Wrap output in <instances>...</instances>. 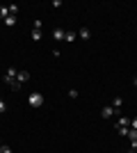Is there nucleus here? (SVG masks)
Listing matches in <instances>:
<instances>
[{"instance_id": "20", "label": "nucleus", "mask_w": 137, "mask_h": 153, "mask_svg": "<svg viewBox=\"0 0 137 153\" xmlns=\"http://www.w3.org/2000/svg\"><path fill=\"white\" fill-rule=\"evenodd\" d=\"M133 82H135V87H137V78H135V80H133Z\"/></svg>"}, {"instance_id": "11", "label": "nucleus", "mask_w": 137, "mask_h": 153, "mask_svg": "<svg viewBox=\"0 0 137 153\" xmlns=\"http://www.w3.org/2000/svg\"><path fill=\"white\" fill-rule=\"evenodd\" d=\"M121 103H124V98H119V96H117V98L112 101V108H114V110L119 112V110H121Z\"/></svg>"}, {"instance_id": "9", "label": "nucleus", "mask_w": 137, "mask_h": 153, "mask_svg": "<svg viewBox=\"0 0 137 153\" xmlns=\"http://www.w3.org/2000/svg\"><path fill=\"white\" fill-rule=\"evenodd\" d=\"M78 37H80V39H89V37H91V32L87 30V27H80V32H78Z\"/></svg>"}, {"instance_id": "4", "label": "nucleus", "mask_w": 137, "mask_h": 153, "mask_svg": "<svg viewBox=\"0 0 137 153\" xmlns=\"http://www.w3.org/2000/svg\"><path fill=\"white\" fill-rule=\"evenodd\" d=\"M101 114H103L105 119H110V117H114V114H117V110L112 108V105H105V108L101 110Z\"/></svg>"}, {"instance_id": "6", "label": "nucleus", "mask_w": 137, "mask_h": 153, "mask_svg": "<svg viewBox=\"0 0 137 153\" xmlns=\"http://www.w3.org/2000/svg\"><path fill=\"white\" fill-rule=\"evenodd\" d=\"M16 80H19V85L27 82V80H30V73H27V71H19V76H16Z\"/></svg>"}, {"instance_id": "2", "label": "nucleus", "mask_w": 137, "mask_h": 153, "mask_svg": "<svg viewBox=\"0 0 137 153\" xmlns=\"http://www.w3.org/2000/svg\"><path fill=\"white\" fill-rule=\"evenodd\" d=\"M27 105H30V108H41V105H44V96H41L39 91H32V94L27 96Z\"/></svg>"}, {"instance_id": "21", "label": "nucleus", "mask_w": 137, "mask_h": 153, "mask_svg": "<svg viewBox=\"0 0 137 153\" xmlns=\"http://www.w3.org/2000/svg\"><path fill=\"white\" fill-rule=\"evenodd\" d=\"M0 146H2V140H0Z\"/></svg>"}, {"instance_id": "12", "label": "nucleus", "mask_w": 137, "mask_h": 153, "mask_svg": "<svg viewBox=\"0 0 137 153\" xmlns=\"http://www.w3.org/2000/svg\"><path fill=\"white\" fill-rule=\"evenodd\" d=\"M5 25H16V16H12V14H9V16L5 19Z\"/></svg>"}, {"instance_id": "13", "label": "nucleus", "mask_w": 137, "mask_h": 153, "mask_svg": "<svg viewBox=\"0 0 137 153\" xmlns=\"http://www.w3.org/2000/svg\"><path fill=\"white\" fill-rule=\"evenodd\" d=\"M32 41H41V30H32Z\"/></svg>"}, {"instance_id": "17", "label": "nucleus", "mask_w": 137, "mask_h": 153, "mask_svg": "<svg viewBox=\"0 0 137 153\" xmlns=\"http://www.w3.org/2000/svg\"><path fill=\"white\" fill-rule=\"evenodd\" d=\"M69 96H71V98H78V89H69Z\"/></svg>"}, {"instance_id": "16", "label": "nucleus", "mask_w": 137, "mask_h": 153, "mask_svg": "<svg viewBox=\"0 0 137 153\" xmlns=\"http://www.w3.org/2000/svg\"><path fill=\"white\" fill-rule=\"evenodd\" d=\"M5 112H7V103L0 98V114H5Z\"/></svg>"}, {"instance_id": "19", "label": "nucleus", "mask_w": 137, "mask_h": 153, "mask_svg": "<svg viewBox=\"0 0 137 153\" xmlns=\"http://www.w3.org/2000/svg\"><path fill=\"white\" fill-rule=\"evenodd\" d=\"M130 128H135V130H137V117H135V119H130Z\"/></svg>"}, {"instance_id": "3", "label": "nucleus", "mask_w": 137, "mask_h": 153, "mask_svg": "<svg viewBox=\"0 0 137 153\" xmlns=\"http://www.w3.org/2000/svg\"><path fill=\"white\" fill-rule=\"evenodd\" d=\"M121 128H130V119L128 117H119L117 119V130H121Z\"/></svg>"}, {"instance_id": "8", "label": "nucleus", "mask_w": 137, "mask_h": 153, "mask_svg": "<svg viewBox=\"0 0 137 153\" xmlns=\"http://www.w3.org/2000/svg\"><path fill=\"white\" fill-rule=\"evenodd\" d=\"M7 16H9V5H2V7H0V19L5 21Z\"/></svg>"}, {"instance_id": "10", "label": "nucleus", "mask_w": 137, "mask_h": 153, "mask_svg": "<svg viewBox=\"0 0 137 153\" xmlns=\"http://www.w3.org/2000/svg\"><path fill=\"white\" fill-rule=\"evenodd\" d=\"M126 137H128L130 142H137V130L135 128H128V135H126Z\"/></svg>"}, {"instance_id": "22", "label": "nucleus", "mask_w": 137, "mask_h": 153, "mask_svg": "<svg viewBox=\"0 0 137 153\" xmlns=\"http://www.w3.org/2000/svg\"><path fill=\"white\" fill-rule=\"evenodd\" d=\"M130 153H137V151H130Z\"/></svg>"}, {"instance_id": "1", "label": "nucleus", "mask_w": 137, "mask_h": 153, "mask_svg": "<svg viewBox=\"0 0 137 153\" xmlns=\"http://www.w3.org/2000/svg\"><path fill=\"white\" fill-rule=\"evenodd\" d=\"M16 76H19V71L14 69V66H9L7 69V73H5V82L12 87V89H19L21 85H19V80H16Z\"/></svg>"}, {"instance_id": "14", "label": "nucleus", "mask_w": 137, "mask_h": 153, "mask_svg": "<svg viewBox=\"0 0 137 153\" xmlns=\"http://www.w3.org/2000/svg\"><path fill=\"white\" fill-rule=\"evenodd\" d=\"M41 27H44V23H41V19H37L32 23V30H41Z\"/></svg>"}, {"instance_id": "15", "label": "nucleus", "mask_w": 137, "mask_h": 153, "mask_svg": "<svg viewBox=\"0 0 137 153\" xmlns=\"http://www.w3.org/2000/svg\"><path fill=\"white\" fill-rule=\"evenodd\" d=\"M9 14L16 16V14H19V5H9Z\"/></svg>"}, {"instance_id": "5", "label": "nucleus", "mask_w": 137, "mask_h": 153, "mask_svg": "<svg viewBox=\"0 0 137 153\" xmlns=\"http://www.w3.org/2000/svg\"><path fill=\"white\" fill-rule=\"evenodd\" d=\"M53 39H55V41H64V30H62V27H55V30H53Z\"/></svg>"}, {"instance_id": "18", "label": "nucleus", "mask_w": 137, "mask_h": 153, "mask_svg": "<svg viewBox=\"0 0 137 153\" xmlns=\"http://www.w3.org/2000/svg\"><path fill=\"white\" fill-rule=\"evenodd\" d=\"M0 153H12V149H9V146H5V144H2V146H0Z\"/></svg>"}, {"instance_id": "7", "label": "nucleus", "mask_w": 137, "mask_h": 153, "mask_svg": "<svg viewBox=\"0 0 137 153\" xmlns=\"http://www.w3.org/2000/svg\"><path fill=\"white\" fill-rule=\"evenodd\" d=\"M76 39H78V34H76V32H71V30L64 32V41H66V44H71V41H76Z\"/></svg>"}]
</instances>
